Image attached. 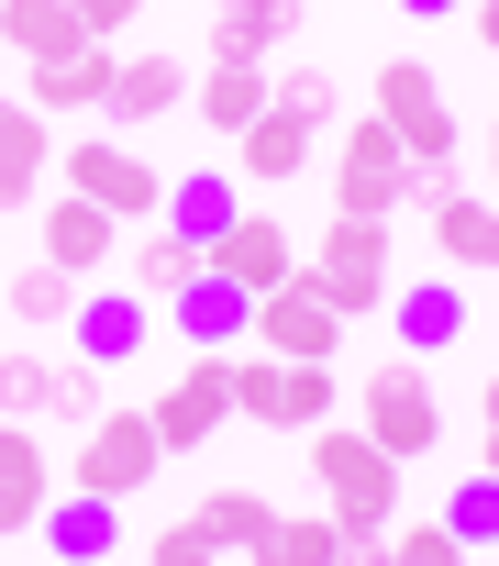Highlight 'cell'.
I'll return each instance as SVG.
<instances>
[{"label":"cell","mask_w":499,"mask_h":566,"mask_svg":"<svg viewBox=\"0 0 499 566\" xmlns=\"http://www.w3.org/2000/svg\"><path fill=\"white\" fill-rule=\"evenodd\" d=\"M34 411H56V356L12 345L0 356V422H34Z\"/></svg>","instance_id":"30"},{"label":"cell","mask_w":499,"mask_h":566,"mask_svg":"<svg viewBox=\"0 0 499 566\" xmlns=\"http://www.w3.org/2000/svg\"><path fill=\"white\" fill-rule=\"evenodd\" d=\"M189 101H200L211 134H244V123H267V67H200Z\"/></svg>","instance_id":"24"},{"label":"cell","mask_w":499,"mask_h":566,"mask_svg":"<svg viewBox=\"0 0 499 566\" xmlns=\"http://www.w3.org/2000/svg\"><path fill=\"white\" fill-rule=\"evenodd\" d=\"M178 334H189V356H233V334H256V301L200 266L189 290H178Z\"/></svg>","instance_id":"15"},{"label":"cell","mask_w":499,"mask_h":566,"mask_svg":"<svg viewBox=\"0 0 499 566\" xmlns=\"http://www.w3.org/2000/svg\"><path fill=\"white\" fill-rule=\"evenodd\" d=\"M466 23H477V45L499 56V0H477V12H466Z\"/></svg>","instance_id":"37"},{"label":"cell","mask_w":499,"mask_h":566,"mask_svg":"<svg viewBox=\"0 0 499 566\" xmlns=\"http://www.w3.org/2000/svg\"><path fill=\"white\" fill-rule=\"evenodd\" d=\"M422 211H433V244H444L455 266L499 277V200H466V189H444V200H422Z\"/></svg>","instance_id":"19"},{"label":"cell","mask_w":499,"mask_h":566,"mask_svg":"<svg viewBox=\"0 0 499 566\" xmlns=\"http://www.w3.org/2000/svg\"><path fill=\"white\" fill-rule=\"evenodd\" d=\"M112 78H123V56H112V45L45 56V67L23 78V112H112Z\"/></svg>","instance_id":"13"},{"label":"cell","mask_w":499,"mask_h":566,"mask_svg":"<svg viewBox=\"0 0 499 566\" xmlns=\"http://www.w3.org/2000/svg\"><path fill=\"white\" fill-rule=\"evenodd\" d=\"M156 467H167L156 422H145V411H100V422L78 433V467H67V489H89V500H134Z\"/></svg>","instance_id":"9"},{"label":"cell","mask_w":499,"mask_h":566,"mask_svg":"<svg viewBox=\"0 0 499 566\" xmlns=\"http://www.w3.org/2000/svg\"><path fill=\"white\" fill-rule=\"evenodd\" d=\"M233 222H244V200H233V178H178V189H167V233H189L200 255H211V244H222Z\"/></svg>","instance_id":"26"},{"label":"cell","mask_w":499,"mask_h":566,"mask_svg":"<svg viewBox=\"0 0 499 566\" xmlns=\"http://www.w3.org/2000/svg\"><path fill=\"white\" fill-rule=\"evenodd\" d=\"M112 244H123V222L100 211V200H45V266H67V277H100L112 266Z\"/></svg>","instance_id":"14"},{"label":"cell","mask_w":499,"mask_h":566,"mask_svg":"<svg viewBox=\"0 0 499 566\" xmlns=\"http://www.w3.org/2000/svg\"><path fill=\"white\" fill-rule=\"evenodd\" d=\"M300 34V0H222L211 23V67H267V45Z\"/></svg>","instance_id":"16"},{"label":"cell","mask_w":499,"mask_h":566,"mask_svg":"<svg viewBox=\"0 0 499 566\" xmlns=\"http://www.w3.org/2000/svg\"><path fill=\"white\" fill-rule=\"evenodd\" d=\"M0 112H12V90H0Z\"/></svg>","instance_id":"42"},{"label":"cell","mask_w":499,"mask_h":566,"mask_svg":"<svg viewBox=\"0 0 499 566\" xmlns=\"http://www.w3.org/2000/svg\"><path fill=\"white\" fill-rule=\"evenodd\" d=\"M12 323H34V334H45V323H78V277H67V266H45V255H34V266H12Z\"/></svg>","instance_id":"28"},{"label":"cell","mask_w":499,"mask_h":566,"mask_svg":"<svg viewBox=\"0 0 499 566\" xmlns=\"http://www.w3.org/2000/svg\"><path fill=\"white\" fill-rule=\"evenodd\" d=\"M45 167H56V134H45V112H0V211H23L34 189H45Z\"/></svg>","instance_id":"20"},{"label":"cell","mask_w":499,"mask_h":566,"mask_svg":"<svg viewBox=\"0 0 499 566\" xmlns=\"http://www.w3.org/2000/svg\"><path fill=\"white\" fill-rule=\"evenodd\" d=\"M256 566H344V533H333V511H278V544H267Z\"/></svg>","instance_id":"29"},{"label":"cell","mask_w":499,"mask_h":566,"mask_svg":"<svg viewBox=\"0 0 499 566\" xmlns=\"http://www.w3.org/2000/svg\"><path fill=\"white\" fill-rule=\"evenodd\" d=\"M145 422H156V444H167V455L211 444V433L233 422V356H178V378L145 400Z\"/></svg>","instance_id":"8"},{"label":"cell","mask_w":499,"mask_h":566,"mask_svg":"<svg viewBox=\"0 0 499 566\" xmlns=\"http://www.w3.org/2000/svg\"><path fill=\"white\" fill-rule=\"evenodd\" d=\"M389 312H400V356H444L466 334V290H444V277H433V290H400Z\"/></svg>","instance_id":"25"},{"label":"cell","mask_w":499,"mask_h":566,"mask_svg":"<svg viewBox=\"0 0 499 566\" xmlns=\"http://www.w3.org/2000/svg\"><path fill=\"white\" fill-rule=\"evenodd\" d=\"M488 433H499V378H488Z\"/></svg>","instance_id":"39"},{"label":"cell","mask_w":499,"mask_h":566,"mask_svg":"<svg viewBox=\"0 0 499 566\" xmlns=\"http://www.w3.org/2000/svg\"><path fill=\"white\" fill-rule=\"evenodd\" d=\"M355 433H367V444H389L400 467H422V455L444 444V400H433L422 356H389V367H367V378H355Z\"/></svg>","instance_id":"4"},{"label":"cell","mask_w":499,"mask_h":566,"mask_svg":"<svg viewBox=\"0 0 499 566\" xmlns=\"http://www.w3.org/2000/svg\"><path fill=\"white\" fill-rule=\"evenodd\" d=\"M189 522H200V533H211L222 555H267V544H278V511H267L256 489H211V500H200Z\"/></svg>","instance_id":"23"},{"label":"cell","mask_w":499,"mask_h":566,"mask_svg":"<svg viewBox=\"0 0 499 566\" xmlns=\"http://www.w3.org/2000/svg\"><path fill=\"white\" fill-rule=\"evenodd\" d=\"M400 12H411V23H444V12H455V0H400Z\"/></svg>","instance_id":"38"},{"label":"cell","mask_w":499,"mask_h":566,"mask_svg":"<svg viewBox=\"0 0 499 566\" xmlns=\"http://www.w3.org/2000/svg\"><path fill=\"white\" fill-rule=\"evenodd\" d=\"M256 356H278V367H333V356H344V312L311 301L300 277H289V290L256 301Z\"/></svg>","instance_id":"10"},{"label":"cell","mask_w":499,"mask_h":566,"mask_svg":"<svg viewBox=\"0 0 499 566\" xmlns=\"http://www.w3.org/2000/svg\"><path fill=\"white\" fill-rule=\"evenodd\" d=\"M56 411H67V422H78V433H89V422H100V411H112V378H100V367H89V356H78V367H56Z\"/></svg>","instance_id":"34"},{"label":"cell","mask_w":499,"mask_h":566,"mask_svg":"<svg viewBox=\"0 0 499 566\" xmlns=\"http://www.w3.org/2000/svg\"><path fill=\"white\" fill-rule=\"evenodd\" d=\"M444 189H455V167H411V145H400L378 112H355V123H344V156H333V211L389 222L400 200H444Z\"/></svg>","instance_id":"2"},{"label":"cell","mask_w":499,"mask_h":566,"mask_svg":"<svg viewBox=\"0 0 499 566\" xmlns=\"http://www.w3.org/2000/svg\"><path fill=\"white\" fill-rule=\"evenodd\" d=\"M56 167H67V189H78V200H100L112 222H156V211H167V178H156L134 145H112V134H78Z\"/></svg>","instance_id":"7"},{"label":"cell","mask_w":499,"mask_h":566,"mask_svg":"<svg viewBox=\"0 0 499 566\" xmlns=\"http://www.w3.org/2000/svg\"><path fill=\"white\" fill-rule=\"evenodd\" d=\"M488 167H499V123H488Z\"/></svg>","instance_id":"40"},{"label":"cell","mask_w":499,"mask_h":566,"mask_svg":"<svg viewBox=\"0 0 499 566\" xmlns=\"http://www.w3.org/2000/svg\"><path fill=\"white\" fill-rule=\"evenodd\" d=\"M300 444H311V478H322L333 533H344V544H389V522H400V455L367 444L355 422H322V433H300Z\"/></svg>","instance_id":"1"},{"label":"cell","mask_w":499,"mask_h":566,"mask_svg":"<svg viewBox=\"0 0 499 566\" xmlns=\"http://www.w3.org/2000/svg\"><path fill=\"white\" fill-rule=\"evenodd\" d=\"M145 555H156V566H222V544H211L200 522H167V533H156Z\"/></svg>","instance_id":"35"},{"label":"cell","mask_w":499,"mask_h":566,"mask_svg":"<svg viewBox=\"0 0 499 566\" xmlns=\"http://www.w3.org/2000/svg\"><path fill=\"white\" fill-rule=\"evenodd\" d=\"M0 45H12L23 67H45V56H78L89 34H78L67 0H0Z\"/></svg>","instance_id":"21"},{"label":"cell","mask_w":499,"mask_h":566,"mask_svg":"<svg viewBox=\"0 0 499 566\" xmlns=\"http://www.w3.org/2000/svg\"><path fill=\"white\" fill-rule=\"evenodd\" d=\"M200 266H211V255H200L189 233H145V244H134V290H167V301H178Z\"/></svg>","instance_id":"32"},{"label":"cell","mask_w":499,"mask_h":566,"mask_svg":"<svg viewBox=\"0 0 499 566\" xmlns=\"http://www.w3.org/2000/svg\"><path fill=\"white\" fill-rule=\"evenodd\" d=\"M300 290H311V301H333L344 323L389 312V222L333 211V222H322V244H311V266H300Z\"/></svg>","instance_id":"3"},{"label":"cell","mask_w":499,"mask_h":566,"mask_svg":"<svg viewBox=\"0 0 499 566\" xmlns=\"http://www.w3.org/2000/svg\"><path fill=\"white\" fill-rule=\"evenodd\" d=\"M267 112H289V123H311V134H322V112H333V78H322V67H289V78L267 90Z\"/></svg>","instance_id":"33"},{"label":"cell","mask_w":499,"mask_h":566,"mask_svg":"<svg viewBox=\"0 0 499 566\" xmlns=\"http://www.w3.org/2000/svg\"><path fill=\"white\" fill-rule=\"evenodd\" d=\"M233 167L256 178V189L300 178V167H311V123H289V112H267V123H244V134H233Z\"/></svg>","instance_id":"22"},{"label":"cell","mask_w":499,"mask_h":566,"mask_svg":"<svg viewBox=\"0 0 499 566\" xmlns=\"http://www.w3.org/2000/svg\"><path fill=\"white\" fill-rule=\"evenodd\" d=\"M56 511V455L34 444V422H0V533H34Z\"/></svg>","instance_id":"12"},{"label":"cell","mask_w":499,"mask_h":566,"mask_svg":"<svg viewBox=\"0 0 499 566\" xmlns=\"http://www.w3.org/2000/svg\"><path fill=\"white\" fill-rule=\"evenodd\" d=\"M145 334H156V323H145L134 290H89V301H78V356H89V367H134Z\"/></svg>","instance_id":"17"},{"label":"cell","mask_w":499,"mask_h":566,"mask_svg":"<svg viewBox=\"0 0 499 566\" xmlns=\"http://www.w3.org/2000/svg\"><path fill=\"white\" fill-rule=\"evenodd\" d=\"M167 112H189V56H123L112 123H167Z\"/></svg>","instance_id":"18"},{"label":"cell","mask_w":499,"mask_h":566,"mask_svg":"<svg viewBox=\"0 0 499 566\" xmlns=\"http://www.w3.org/2000/svg\"><path fill=\"white\" fill-rule=\"evenodd\" d=\"M344 400L333 367H278V356H244L233 367V422H267V433H322Z\"/></svg>","instance_id":"5"},{"label":"cell","mask_w":499,"mask_h":566,"mask_svg":"<svg viewBox=\"0 0 499 566\" xmlns=\"http://www.w3.org/2000/svg\"><path fill=\"white\" fill-rule=\"evenodd\" d=\"M378 123L411 145V167H455V112H444V78L422 56H389L378 67Z\"/></svg>","instance_id":"6"},{"label":"cell","mask_w":499,"mask_h":566,"mask_svg":"<svg viewBox=\"0 0 499 566\" xmlns=\"http://www.w3.org/2000/svg\"><path fill=\"white\" fill-rule=\"evenodd\" d=\"M444 533H455L466 555H477V544H499V478H488V467L444 489Z\"/></svg>","instance_id":"31"},{"label":"cell","mask_w":499,"mask_h":566,"mask_svg":"<svg viewBox=\"0 0 499 566\" xmlns=\"http://www.w3.org/2000/svg\"><path fill=\"white\" fill-rule=\"evenodd\" d=\"M67 12H78V34H89V45H112V34L145 12V0H67Z\"/></svg>","instance_id":"36"},{"label":"cell","mask_w":499,"mask_h":566,"mask_svg":"<svg viewBox=\"0 0 499 566\" xmlns=\"http://www.w3.org/2000/svg\"><path fill=\"white\" fill-rule=\"evenodd\" d=\"M112 511H123V500H89V489H67V500L45 511V544H56V555H78V566H100V555H112Z\"/></svg>","instance_id":"27"},{"label":"cell","mask_w":499,"mask_h":566,"mask_svg":"<svg viewBox=\"0 0 499 566\" xmlns=\"http://www.w3.org/2000/svg\"><path fill=\"white\" fill-rule=\"evenodd\" d=\"M211 277H233L244 301H267V290H289V277H300V255H289V233H278L267 211H244V222L211 244Z\"/></svg>","instance_id":"11"},{"label":"cell","mask_w":499,"mask_h":566,"mask_svg":"<svg viewBox=\"0 0 499 566\" xmlns=\"http://www.w3.org/2000/svg\"><path fill=\"white\" fill-rule=\"evenodd\" d=\"M45 566H78V555H45Z\"/></svg>","instance_id":"41"}]
</instances>
